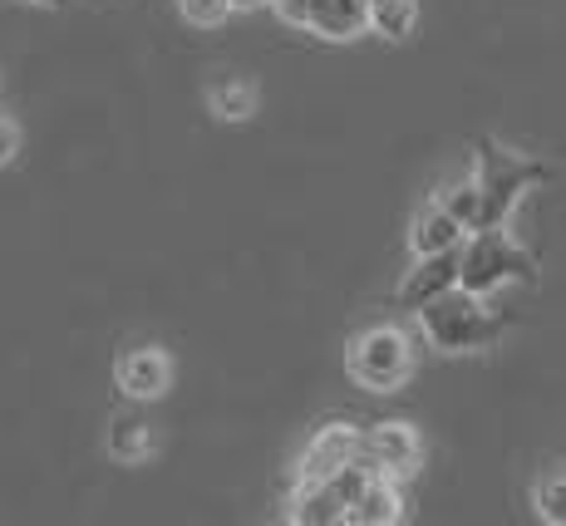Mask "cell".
Returning <instances> with one entry per match:
<instances>
[{
	"label": "cell",
	"mask_w": 566,
	"mask_h": 526,
	"mask_svg": "<svg viewBox=\"0 0 566 526\" xmlns=\"http://www.w3.org/2000/svg\"><path fill=\"white\" fill-rule=\"evenodd\" d=\"M537 256H532L522 241L507 232V227H478L463 241V271H459V286L473 295H493L503 291L507 281L517 286H537Z\"/></svg>",
	"instance_id": "obj_3"
},
{
	"label": "cell",
	"mask_w": 566,
	"mask_h": 526,
	"mask_svg": "<svg viewBox=\"0 0 566 526\" xmlns=\"http://www.w3.org/2000/svg\"><path fill=\"white\" fill-rule=\"evenodd\" d=\"M365 463L385 477H413L423 463V438L409 419H379L365 423Z\"/></svg>",
	"instance_id": "obj_7"
},
{
	"label": "cell",
	"mask_w": 566,
	"mask_h": 526,
	"mask_svg": "<svg viewBox=\"0 0 566 526\" xmlns=\"http://www.w3.org/2000/svg\"><path fill=\"white\" fill-rule=\"evenodd\" d=\"M178 10L192 20V25H217L227 10H237L232 0H178Z\"/></svg>",
	"instance_id": "obj_18"
},
{
	"label": "cell",
	"mask_w": 566,
	"mask_h": 526,
	"mask_svg": "<svg viewBox=\"0 0 566 526\" xmlns=\"http://www.w3.org/2000/svg\"><path fill=\"white\" fill-rule=\"evenodd\" d=\"M350 463H365V423H350V419H325L321 429L311 433L306 453H301L296 477H301V482L335 477L340 467H350Z\"/></svg>",
	"instance_id": "obj_6"
},
{
	"label": "cell",
	"mask_w": 566,
	"mask_h": 526,
	"mask_svg": "<svg viewBox=\"0 0 566 526\" xmlns=\"http://www.w3.org/2000/svg\"><path fill=\"white\" fill-rule=\"evenodd\" d=\"M413 365H419V349L399 325H369L345 345V369L369 393H399L413 379Z\"/></svg>",
	"instance_id": "obj_4"
},
{
	"label": "cell",
	"mask_w": 566,
	"mask_h": 526,
	"mask_svg": "<svg viewBox=\"0 0 566 526\" xmlns=\"http://www.w3.org/2000/svg\"><path fill=\"white\" fill-rule=\"evenodd\" d=\"M413 320H419V335L429 339V349H439V355H483L513 330V315L493 311L488 295H473L463 286L443 291L439 301L413 311Z\"/></svg>",
	"instance_id": "obj_1"
},
{
	"label": "cell",
	"mask_w": 566,
	"mask_h": 526,
	"mask_svg": "<svg viewBox=\"0 0 566 526\" xmlns=\"http://www.w3.org/2000/svg\"><path fill=\"white\" fill-rule=\"evenodd\" d=\"M114 383L128 403H158L172 389V355L163 345H128L114 359Z\"/></svg>",
	"instance_id": "obj_8"
},
{
	"label": "cell",
	"mask_w": 566,
	"mask_h": 526,
	"mask_svg": "<svg viewBox=\"0 0 566 526\" xmlns=\"http://www.w3.org/2000/svg\"><path fill=\"white\" fill-rule=\"evenodd\" d=\"M532 507H537L542 522L566 526V467H552V473L537 477V487H532Z\"/></svg>",
	"instance_id": "obj_17"
},
{
	"label": "cell",
	"mask_w": 566,
	"mask_h": 526,
	"mask_svg": "<svg viewBox=\"0 0 566 526\" xmlns=\"http://www.w3.org/2000/svg\"><path fill=\"white\" fill-rule=\"evenodd\" d=\"M459 271H463V246L453 251H433V256H413V266L405 271L395 291V311H423L429 301H439L443 291L459 286Z\"/></svg>",
	"instance_id": "obj_9"
},
{
	"label": "cell",
	"mask_w": 566,
	"mask_h": 526,
	"mask_svg": "<svg viewBox=\"0 0 566 526\" xmlns=\"http://www.w3.org/2000/svg\"><path fill=\"white\" fill-rule=\"evenodd\" d=\"M473 178L483 188V227H507L517 212V202L537 182L552 178V168L542 158L497 144V138H478L473 144Z\"/></svg>",
	"instance_id": "obj_2"
},
{
	"label": "cell",
	"mask_w": 566,
	"mask_h": 526,
	"mask_svg": "<svg viewBox=\"0 0 566 526\" xmlns=\"http://www.w3.org/2000/svg\"><path fill=\"white\" fill-rule=\"evenodd\" d=\"M104 448H108V457H114V463H124V467L148 463V457H154V448H158L154 423L138 419V413H118V419H108Z\"/></svg>",
	"instance_id": "obj_13"
},
{
	"label": "cell",
	"mask_w": 566,
	"mask_h": 526,
	"mask_svg": "<svg viewBox=\"0 0 566 526\" xmlns=\"http://www.w3.org/2000/svg\"><path fill=\"white\" fill-rule=\"evenodd\" d=\"M40 6H64V0H40Z\"/></svg>",
	"instance_id": "obj_20"
},
{
	"label": "cell",
	"mask_w": 566,
	"mask_h": 526,
	"mask_svg": "<svg viewBox=\"0 0 566 526\" xmlns=\"http://www.w3.org/2000/svg\"><path fill=\"white\" fill-rule=\"evenodd\" d=\"M405 517H409L405 487H399V477H385V473L369 477L365 492L350 502V526H399Z\"/></svg>",
	"instance_id": "obj_12"
},
{
	"label": "cell",
	"mask_w": 566,
	"mask_h": 526,
	"mask_svg": "<svg viewBox=\"0 0 566 526\" xmlns=\"http://www.w3.org/2000/svg\"><path fill=\"white\" fill-rule=\"evenodd\" d=\"M15 152H20V128H15V118L10 114H0V168L15 162Z\"/></svg>",
	"instance_id": "obj_19"
},
{
	"label": "cell",
	"mask_w": 566,
	"mask_h": 526,
	"mask_svg": "<svg viewBox=\"0 0 566 526\" xmlns=\"http://www.w3.org/2000/svg\"><path fill=\"white\" fill-rule=\"evenodd\" d=\"M419 20V0H369V30L385 40H409Z\"/></svg>",
	"instance_id": "obj_16"
},
{
	"label": "cell",
	"mask_w": 566,
	"mask_h": 526,
	"mask_svg": "<svg viewBox=\"0 0 566 526\" xmlns=\"http://www.w3.org/2000/svg\"><path fill=\"white\" fill-rule=\"evenodd\" d=\"M443 207H449L453 217H459V222L468 227V232H478V227H483V188H478V178L473 172H468V178H453V182H443L439 192Z\"/></svg>",
	"instance_id": "obj_15"
},
{
	"label": "cell",
	"mask_w": 566,
	"mask_h": 526,
	"mask_svg": "<svg viewBox=\"0 0 566 526\" xmlns=\"http://www.w3.org/2000/svg\"><path fill=\"white\" fill-rule=\"evenodd\" d=\"M350 517V502L340 497L331 477H315V482H291V497H286V522L296 526H340Z\"/></svg>",
	"instance_id": "obj_10"
},
{
	"label": "cell",
	"mask_w": 566,
	"mask_h": 526,
	"mask_svg": "<svg viewBox=\"0 0 566 526\" xmlns=\"http://www.w3.org/2000/svg\"><path fill=\"white\" fill-rule=\"evenodd\" d=\"M463 241H468V227L439 202V197H429V202L413 212V222H409V251H413V256L453 251V246H463Z\"/></svg>",
	"instance_id": "obj_11"
},
{
	"label": "cell",
	"mask_w": 566,
	"mask_h": 526,
	"mask_svg": "<svg viewBox=\"0 0 566 526\" xmlns=\"http://www.w3.org/2000/svg\"><path fill=\"white\" fill-rule=\"evenodd\" d=\"M286 25L306 30V35H321V40H360L369 30V0H271Z\"/></svg>",
	"instance_id": "obj_5"
},
{
	"label": "cell",
	"mask_w": 566,
	"mask_h": 526,
	"mask_svg": "<svg viewBox=\"0 0 566 526\" xmlns=\"http://www.w3.org/2000/svg\"><path fill=\"white\" fill-rule=\"evenodd\" d=\"M207 114L217 124H247L256 114V84L242 80V74H217L207 84Z\"/></svg>",
	"instance_id": "obj_14"
}]
</instances>
